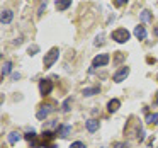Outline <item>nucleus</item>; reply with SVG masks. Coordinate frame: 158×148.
I'll list each match as a JSON object with an SVG mask.
<instances>
[{
	"label": "nucleus",
	"instance_id": "1",
	"mask_svg": "<svg viewBox=\"0 0 158 148\" xmlns=\"http://www.w3.org/2000/svg\"><path fill=\"white\" fill-rule=\"evenodd\" d=\"M129 31L127 29H124V27H119V29H116V31H112V34H110V38L114 39L116 43H119V44H123V43H126L127 39H129Z\"/></svg>",
	"mask_w": 158,
	"mask_h": 148
},
{
	"label": "nucleus",
	"instance_id": "2",
	"mask_svg": "<svg viewBox=\"0 0 158 148\" xmlns=\"http://www.w3.org/2000/svg\"><path fill=\"white\" fill-rule=\"evenodd\" d=\"M60 56V49L58 48H53L49 49V53H46L44 56V61H43V65H44V68H51L53 65H55V61L58 60Z\"/></svg>",
	"mask_w": 158,
	"mask_h": 148
},
{
	"label": "nucleus",
	"instance_id": "3",
	"mask_svg": "<svg viewBox=\"0 0 158 148\" xmlns=\"http://www.w3.org/2000/svg\"><path fill=\"white\" fill-rule=\"evenodd\" d=\"M51 90H53V82L49 78H44L39 82V94L41 95H49Z\"/></svg>",
	"mask_w": 158,
	"mask_h": 148
},
{
	"label": "nucleus",
	"instance_id": "4",
	"mask_svg": "<svg viewBox=\"0 0 158 148\" xmlns=\"http://www.w3.org/2000/svg\"><path fill=\"white\" fill-rule=\"evenodd\" d=\"M127 75H129V66H123V68L117 70V72L112 75V80L116 83H119V82H123V80H126Z\"/></svg>",
	"mask_w": 158,
	"mask_h": 148
},
{
	"label": "nucleus",
	"instance_id": "5",
	"mask_svg": "<svg viewBox=\"0 0 158 148\" xmlns=\"http://www.w3.org/2000/svg\"><path fill=\"white\" fill-rule=\"evenodd\" d=\"M109 60H110V56H109V55H99V56H95V58H94V61H92V68L106 66L107 63H109Z\"/></svg>",
	"mask_w": 158,
	"mask_h": 148
},
{
	"label": "nucleus",
	"instance_id": "6",
	"mask_svg": "<svg viewBox=\"0 0 158 148\" xmlns=\"http://www.w3.org/2000/svg\"><path fill=\"white\" fill-rule=\"evenodd\" d=\"M12 19H14V12H12V11H9V9L2 11V15H0V22H2V26H4V24H10Z\"/></svg>",
	"mask_w": 158,
	"mask_h": 148
},
{
	"label": "nucleus",
	"instance_id": "7",
	"mask_svg": "<svg viewBox=\"0 0 158 148\" xmlns=\"http://www.w3.org/2000/svg\"><path fill=\"white\" fill-rule=\"evenodd\" d=\"M53 109H55V107H53L51 104H48V106H43L41 109L38 111V114H36V116H38V119H46V117L49 116V112H51Z\"/></svg>",
	"mask_w": 158,
	"mask_h": 148
},
{
	"label": "nucleus",
	"instance_id": "8",
	"mask_svg": "<svg viewBox=\"0 0 158 148\" xmlns=\"http://www.w3.org/2000/svg\"><path fill=\"white\" fill-rule=\"evenodd\" d=\"M85 126H87V129H89L90 133H95V131L99 129V121L97 119H89L85 123Z\"/></svg>",
	"mask_w": 158,
	"mask_h": 148
},
{
	"label": "nucleus",
	"instance_id": "9",
	"mask_svg": "<svg viewBox=\"0 0 158 148\" xmlns=\"http://www.w3.org/2000/svg\"><path fill=\"white\" fill-rule=\"evenodd\" d=\"M119 106H121V100L119 99H112V100H109V104H107V111H109V112H116V111L119 109Z\"/></svg>",
	"mask_w": 158,
	"mask_h": 148
},
{
	"label": "nucleus",
	"instance_id": "10",
	"mask_svg": "<svg viewBox=\"0 0 158 148\" xmlns=\"http://www.w3.org/2000/svg\"><path fill=\"white\" fill-rule=\"evenodd\" d=\"M70 5H72V0H56V9H58L60 12L66 11Z\"/></svg>",
	"mask_w": 158,
	"mask_h": 148
},
{
	"label": "nucleus",
	"instance_id": "11",
	"mask_svg": "<svg viewBox=\"0 0 158 148\" xmlns=\"http://www.w3.org/2000/svg\"><path fill=\"white\" fill-rule=\"evenodd\" d=\"M70 133H72V126H70V124H61V126H60L58 134H60L61 138H66Z\"/></svg>",
	"mask_w": 158,
	"mask_h": 148
},
{
	"label": "nucleus",
	"instance_id": "12",
	"mask_svg": "<svg viewBox=\"0 0 158 148\" xmlns=\"http://www.w3.org/2000/svg\"><path fill=\"white\" fill-rule=\"evenodd\" d=\"M134 36H136L138 39H144L146 38V29H144L143 26H136V27H134Z\"/></svg>",
	"mask_w": 158,
	"mask_h": 148
},
{
	"label": "nucleus",
	"instance_id": "13",
	"mask_svg": "<svg viewBox=\"0 0 158 148\" xmlns=\"http://www.w3.org/2000/svg\"><path fill=\"white\" fill-rule=\"evenodd\" d=\"M100 92V89L99 87H87V89H83V95L85 97H90V95H95V94H99Z\"/></svg>",
	"mask_w": 158,
	"mask_h": 148
},
{
	"label": "nucleus",
	"instance_id": "14",
	"mask_svg": "<svg viewBox=\"0 0 158 148\" xmlns=\"http://www.w3.org/2000/svg\"><path fill=\"white\" fill-rule=\"evenodd\" d=\"M21 138H22V134L19 133V131H12V133L9 134V143L14 145V143H17V141L21 140Z\"/></svg>",
	"mask_w": 158,
	"mask_h": 148
},
{
	"label": "nucleus",
	"instance_id": "15",
	"mask_svg": "<svg viewBox=\"0 0 158 148\" xmlns=\"http://www.w3.org/2000/svg\"><path fill=\"white\" fill-rule=\"evenodd\" d=\"M53 138H55V133H51V131H44V133H43V146H46L48 141L53 140Z\"/></svg>",
	"mask_w": 158,
	"mask_h": 148
},
{
	"label": "nucleus",
	"instance_id": "16",
	"mask_svg": "<svg viewBox=\"0 0 158 148\" xmlns=\"http://www.w3.org/2000/svg\"><path fill=\"white\" fill-rule=\"evenodd\" d=\"M10 70H12V63L10 61H5L4 65H2V78H4L5 75H9V73H10Z\"/></svg>",
	"mask_w": 158,
	"mask_h": 148
},
{
	"label": "nucleus",
	"instance_id": "17",
	"mask_svg": "<svg viewBox=\"0 0 158 148\" xmlns=\"http://www.w3.org/2000/svg\"><path fill=\"white\" fill-rule=\"evenodd\" d=\"M146 123L148 124H158V112L148 114V116H146Z\"/></svg>",
	"mask_w": 158,
	"mask_h": 148
},
{
	"label": "nucleus",
	"instance_id": "18",
	"mask_svg": "<svg viewBox=\"0 0 158 148\" xmlns=\"http://www.w3.org/2000/svg\"><path fill=\"white\" fill-rule=\"evenodd\" d=\"M72 97H68V99H65V102H63V106H61V111L63 112H68L70 111V106H72Z\"/></svg>",
	"mask_w": 158,
	"mask_h": 148
},
{
	"label": "nucleus",
	"instance_id": "19",
	"mask_svg": "<svg viewBox=\"0 0 158 148\" xmlns=\"http://www.w3.org/2000/svg\"><path fill=\"white\" fill-rule=\"evenodd\" d=\"M36 136H38V134H36V131H34V129L27 131V133L24 134V138H26V140L29 141V143H31V141H34V140H36Z\"/></svg>",
	"mask_w": 158,
	"mask_h": 148
},
{
	"label": "nucleus",
	"instance_id": "20",
	"mask_svg": "<svg viewBox=\"0 0 158 148\" xmlns=\"http://www.w3.org/2000/svg\"><path fill=\"white\" fill-rule=\"evenodd\" d=\"M141 21H143V22H150L151 21V12L150 11H143V12H141Z\"/></svg>",
	"mask_w": 158,
	"mask_h": 148
},
{
	"label": "nucleus",
	"instance_id": "21",
	"mask_svg": "<svg viewBox=\"0 0 158 148\" xmlns=\"http://www.w3.org/2000/svg\"><path fill=\"white\" fill-rule=\"evenodd\" d=\"M38 51H39V46H38V44H32V46H29V49H27V53H29L31 56H34Z\"/></svg>",
	"mask_w": 158,
	"mask_h": 148
},
{
	"label": "nucleus",
	"instance_id": "22",
	"mask_svg": "<svg viewBox=\"0 0 158 148\" xmlns=\"http://www.w3.org/2000/svg\"><path fill=\"white\" fill-rule=\"evenodd\" d=\"M46 5H48V0H43V4H41V7H39V12H38V15H43V12H44Z\"/></svg>",
	"mask_w": 158,
	"mask_h": 148
},
{
	"label": "nucleus",
	"instance_id": "23",
	"mask_svg": "<svg viewBox=\"0 0 158 148\" xmlns=\"http://www.w3.org/2000/svg\"><path fill=\"white\" fill-rule=\"evenodd\" d=\"M70 148H85V145H83L82 141H75V143H72Z\"/></svg>",
	"mask_w": 158,
	"mask_h": 148
},
{
	"label": "nucleus",
	"instance_id": "24",
	"mask_svg": "<svg viewBox=\"0 0 158 148\" xmlns=\"http://www.w3.org/2000/svg\"><path fill=\"white\" fill-rule=\"evenodd\" d=\"M138 140H139V141L144 140V131L141 129V128H139V131H138Z\"/></svg>",
	"mask_w": 158,
	"mask_h": 148
},
{
	"label": "nucleus",
	"instance_id": "25",
	"mask_svg": "<svg viewBox=\"0 0 158 148\" xmlns=\"http://www.w3.org/2000/svg\"><path fill=\"white\" fill-rule=\"evenodd\" d=\"M102 39H104L102 36H99V38L95 39V43H94V44H95V46H102V44H104V41H102Z\"/></svg>",
	"mask_w": 158,
	"mask_h": 148
},
{
	"label": "nucleus",
	"instance_id": "26",
	"mask_svg": "<svg viewBox=\"0 0 158 148\" xmlns=\"http://www.w3.org/2000/svg\"><path fill=\"white\" fill-rule=\"evenodd\" d=\"M114 4H116L117 7H121V5H124V4H126V0H114Z\"/></svg>",
	"mask_w": 158,
	"mask_h": 148
},
{
	"label": "nucleus",
	"instance_id": "27",
	"mask_svg": "<svg viewBox=\"0 0 158 148\" xmlns=\"http://www.w3.org/2000/svg\"><path fill=\"white\" fill-rule=\"evenodd\" d=\"M114 148H127V145L126 143H116V145H114Z\"/></svg>",
	"mask_w": 158,
	"mask_h": 148
},
{
	"label": "nucleus",
	"instance_id": "28",
	"mask_svg": "<svg viewBox=\"0 0 158 148\" xmlns=\"http://www.w3.org/2000/svg\"><path fill=\"white\" fill-rule=\"evenodd\" d=\"M19 78H21V73H12V80H19Z\"/></svg>",
	"mask_w": 158,
	"mask_h": 148
},
{
	"label": "nucleus",
	"instance_id": "29",
	"mask_svg": "<svg viewBox=\"0 0 158 148\" xmlns=\"http://www.w3.org/2000/svg\"><path fill=\"white\" fill-rule=\"evenodd\" d=\"M14 44H15V46L22 44V39H21V38H19V39H15V41H14Z\"/></svg>",
	"mask_w": 158,
	"mask_h": 148
},
{
	"label": "nucleus",
	"instance_id": "30",
	"mask_svg": "<svg viewBox=\"0 0 158 148\" xmlns=\"http://www.w3.org/2000/svg\"><path fill=\"white\" fill-rule=\"evenodd\" d=\"M155 36L158 38V24H156V27H155Z\"/></svg>",
	"mask_w": 158,
	"mask_h": 148
},
{
	"label": "nucleus",
	"instance_id": "31",
	"mask_svg": "<svg viewBox=\"0 0 158 148\" xmlns=\"http://www.w3.org/2000/svg\"><path fill=\"white\" fill-rule=\"evenodd\" d=\"M155 104L158 106V92H156V95H155Z\"/></svg>",
	"mask_w": 158,
	"mask_h": 148
},
{
	"label": "nucleus",
	"instance_id": "32",
	"mask_svg": "<svg viewBox=\"0 0 158 148\" xmlns=\"http://www.w3.org/2000/svg\"><path fill=\"white\" fill-rule=\"evenodd\" d=\"M156 80H158V75H156Z\"/></svg>",
	"mask_w": 158,
	"mask_h": 148
}]
</instances>
